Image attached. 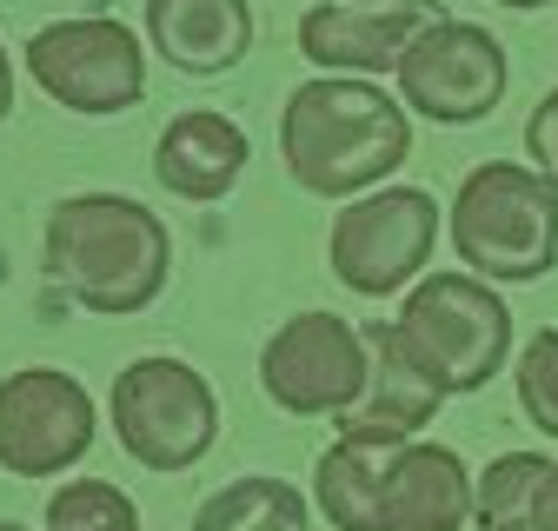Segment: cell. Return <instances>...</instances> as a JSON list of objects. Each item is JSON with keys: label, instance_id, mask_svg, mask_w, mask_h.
<instances>
[{"label": "cell", "instance_id": "obj_1", "mask_svg": "<svg viewBox=\"0 0 558 531\" xmlns=\"http://www.w3.org/2000/svg\"><path fill=\"white\" fill-rule=\"evenodd\" d=\"M412 153V113L379 81L313 74L279 107V160L313 199L379 193Z\"/></svg>", "mask_w": 558, "mask_h": 531}, {"label": "cell", "instance_id": "obj_2", "mask_svg": "<svg viewBox=\"0 0 558 531\" xmlns=\"http://www.w3.org/2000/svg\"><path fill=\"white\" fill-rule=\"evenodd\" d=\"M47 280L100 319L147 312L173 280V233L133 193H66L40 233Z\"/></svg>", "mask_w": 558, "mask_h": 531}, {"label": "cell", "instance_id": "obj_3", "mask_svg": "<svg viewBox=\"0 0 558 531\" xmlns=\"http://www.w3.org/2000/svg\"><path fill=\"white\" fill-rule=\"evenodd\" d=\"M452 252L485 286L558 273V186L525 160H478L452 193Z\"/></svg>", "mask_w": 558, "mask_h": 531}, {"label": "cell", "instance_id": "obj_4", "mask_svg": "<svg viewBox=\"0 0 558 531\" xmlns=\"http://www.w3.org/2000/svg\"><path fill=\"white\" fill-rule=\"evenodd\" d=\"M107 425L120 439V452L154 479L193 472L220 439V392L206 385L199 366L173 359V353H147L113 372L107 392Z\"/></svg>", "mask_w": 558, "mask_h": 531}, {"label": "cell", "instance_id": "obj_5", "mask_svg": "<svg viewBox=\"0 0 558 531\" xmlns=\"http://www.w3.org/2000/svg\"><path fill=\"white\" fill-rule=\"evenodd\" d=\"M392 325L412 359L446 385V398L485 392L512 366V306L499 299V286L472 273H426L399 299Z\"/></svg>", "mask_w": 558, "mask_h": 531}, {"label": "cell", "instance_id": "obj_6", "mask_svg": "<svg viewBox=\"0 0 558 531\" xmlns=\"http://www.w3.org/2000/svg\"><path fill=\"white\" fill-rule=\"evenodd\" d=\"M433 246H439V199L426 186H379L332 213L326 266L345 293L392 299L426 280Z\"/></svg>", "mask_w": 558, "mask_h": 531}, {"label": "cell", "instance_id": "obj_7", "mask_svg": "<svg viewBox=\"0 0 558 531\" xmlns=\"http://www.w3.org/2000/svg\"><path fill=\"white\" fill-rule=\"evenodd\" d=\"M27 74L53 107L81 120H113L147 100V40L113 14L47 21L27 40Z\"/></svg>", "mask_w": 558, "mask_h": 531}, {"label": "cell", "instance_id": "obj_8", "mask_svg": "<svg viewBox=\"0 0 558 531\" xmlns=\"http://www.w3.org/2000/svg\"><path fill=\"white\" fill-rule=\"evenodd\" d=\"M373 346L339 312H293L259 346V392L293 419H345L366 398Z\"/></svg>", "mask_w": 558, "mask_h": 531}, {"label": "cell", "instance_id": "obj_9", "mask_svg": "<svg viewBox=\"0 0 558 531\" xmlns=\"http://www.w3.org/2000/svg\"><path fill=\"white\" fill-rule=\"evenodd\" d=\"M100 439L94 392L60 366H21L0 379V472L66 479Z\"/></svg>", "mask_w": 558, "mask_h": 531}, {"label": "cell", "instance_id": "obj_10", "mask_svg": "<svg viewBox=\"0 0 558 531\" xmlns=\"http://www.w3.org/2000/svg\"><path fill=\"white\" fill-rule=\"evenodd\" d=\"M399 100L405 113L433 120V126H478L493 120L506 100V47L493 27L478 21H433L405 53H399Z\"/></svg>", "mask_w": 558, "mask_h": 531}, {"label": "cell", "instance_id": "obj_11", "mask_svg": "<svg viewBox=\"0 0 558 531\" xmlns=\"http://www.w3.org/2000/svg\"><path fill=\"white\" fill-rule=\"evenodd\" d=\"M433 21H446L439 0H386V8L319 0V8L300 14V53L319 66V74L379 81V74H399V53L426 34Z\"/></svg>", "mask_w": 558, "mask_h": 531}, {"label": "cell", "instance_id": "obj_12", "mask_svg": "<svg viewBox=\"0 0 558 531\" xmlns=\"http://www.w3.org/2000/svg\"><path fill=\"white\" fill-rule=\"evenodd\" d=\"M366 346H373V379L366 398L339 419V439H360V445H412L446 406V385L412 359V346L399 339V325L379 319L366 325Z\"/></svg>", "mask_w": 558, "mask_h": 531}, {"label": "cell", "instance_id": "obj_13", "mask_svg": "<svg viewBox=\"0 0 558 531\" xmlns=\"http://www.w3.org/2000/svg\"><path fill=\"white\" fill-rule=\"evenodd\" d=\"M478 505V479L452 445L412 439L386 465V498H379V531H465Z\"/></svg>", "mask_w": 558, "mask_h": 531}, {"label": "cell", "instance_id": "obj_14", "mask_svg": "<svg viewBox=\"0 0 558 531\" xmlns=\"http://www.w3.org/2000/svg\"><path fill=\"white\" fill-rule=\"evenodd\" d=\"M253 147H246V133L240 120L214 113V107H186L167 120V133L154 140V180L186 199V207H214V199H227L246 173Z\"/></svg>", "mask_w": 558, "mask_h": 531}, {"label": "cell", "instance_id": "obj_15", "mask_svg": "<svg viewBox=\"0 0 558 531\" xmlns=\"http://www.w3.org/2000/svg\"><path fill=\"white\" fill-rule=\"evenodd\" d=\"M147 47L186 81H220L253 53L246 0H147Z\"/></svg>", "mask_w": 558, "mask_h": 531}, {"label": "cell", "instance_id": "obj_16", "mask_svg": "<svg viewBox=\"0 0 558 531\" xmlns=\"http://www.w3.org/2000/svg\"><path fill=\"white\" fill-rule=\"evenodd\" d=\"M399 445H360L332 439L313 465V511L332 531H379V498H386V465Z\"/></svg>", "mask_w": 558, "mask_h": 531}, {"label": "cell", "instance_id": "obj_17", "mask_svg": "<svg viewBox=\"0 0 558 531\" xmlns=\"http://www.w3.org/2000/svg\"><path fill=\"white\" fill-rule=\"evenodd\" d=\"M193 531H313V498L272 472H246L199 498Z\"/></svg>", "mask_w": 558, "mask_h": 531}, {"label": "cell", "instance_id": "obj_18", "mask_svg": "<svg viewBox=\"0 0 558 531\" xmlns=\"http://www.w3.org/2000/svg\"><path fill=\"white\" fill-rule=\"evenodd\" d=\"M47 531H140V505L107 479H66L47 498Z\"/></svg>", "mask_w": 558, "mask_h": 531}, {"label": "cell", "instance_id": "obj_19", "mask_svg": "<svg viewBox=\"0 0 558 531\" xmlns=\"http://www.w3.org/2000/svg\"><path fill=\"white\" fill-rule=\"evenodd\" d=\"M512 392H519V412L545 439H558V325H538L525 339V353L512 359Z\"/></svg>", "mask_w": 558, "mask_h": 531}, {"label": "cell", "instance_id": "obj_20", "mask_svg": "<svg viewBox=\"0 0 558 531\" xmlns=\"http://www.w3.org/2000/svg\"><path fill=\"white\" fill-rule=\"evenodd\" d=\"M545 472H551L545 452H499V458L478 472V505H472V518H519V511H532Z\"/></svg>", "mask_w": 558, "mask_h": 531}, {"label": "cell", "instance_id": "obj_21", "mask_svg": "<svg viewBox=\"0 0 558 531\" xmlns=\"http://www.w3.org/2000/svg\"><path fill=\"white\" fill-rule=\"evenodd\" d=\"M525 166H538L551 186H558V87L532 107V120H525Z\"/></svg>", "mask_w": 558, "mask_h": 531}, {"label": "cell", "instance_id": "obj_22", "mask_svg": "<svg viewBox=\"0 0 558 531\" xmlns=\"http://www.w3.org/2000/svg\"><path fill=\"white\" fill-rule=\"evenodd\" d=\"M532 524H538V531H558V465L545 472V485H538V498H532Z\"/></svg>", "mask_w": 558, "mask_h": 531}, {"label": "cell", "instance_id": "obj_23", "mask_svg": "<svg viewBox=\"0 0 558 531\" xmlns=\"http://www.w3.org/2000/svg\"><path fill=\"white\" fill-rule=\"evenodd\" d=\"M8 113H14V60L0 47V126H8Z\"/></svg>", "mask_w": 558, "mask_h": 531}, {"label": "cell", "instance_id": "obj_24", "mask_svg": "<svg viewBox=\"0 0 558 531\" xmlns=\"http://www.w3.org/2000/svg\"><path fill=\"white\" fill-rule=\"evenodd\" d=\"M472 531H538V524L532 511H519V518H472Z\"/></svg>", "mask_w": 558, "mask_h": 531}, {"label": "cell", "instance_id": "obj_25", "mask_svg": "<svg viewBox=\"0 0 558 531\" xmlns=\"http://www.w3.org/2000/svg\"><path fill=\"white\" fill-rule=\"evenodd\" d=\"M499 8H512V14H538V8H551V0H499Z\"/></svg>", "mask_w": 558, "mask_h": 531}, {"label": "cell", "instance_id": "obj_26", "mask_svg": "<svg viewBox=\"0 0 558 531\" xmlns=\"http://www.w3.org/2000/svg\"><path fill=\"white\" fill-rule=\"evenodd\" d=\"M345 8H386V0H345Z\"/></svg>", "mask_w": 558, "mask_h": 531}, {"label": "cell", "instance_id": "obj_27", "mask_svg": "<svg viewBox=\"0 0 558 531\" xmlns=\"http://www.w3.org/2000/svg\"><path fill=\"white\" fill-rule=\"evenodd\" d=\"M0 531H27V524H14V518H0Z\"/></svg>", "mask_w": 558, "mask_h": 531}]
</instances>
